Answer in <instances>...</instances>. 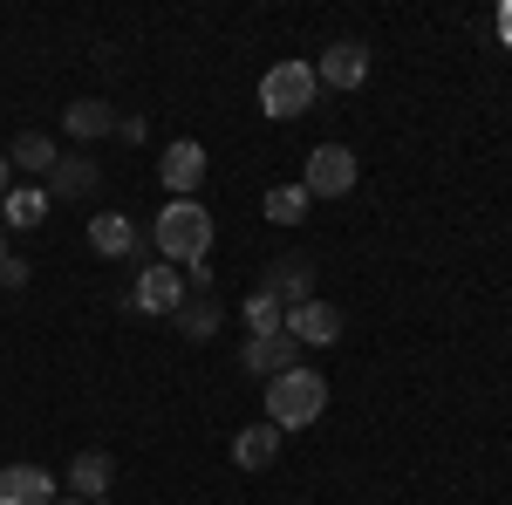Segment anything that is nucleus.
<instances>
[{
  "instance_id": "obj_1",
  "label": "nucleus",
  "mask_w": 512,
  "mask_h": 505,
  "mask_svg": "<svg viewBox=\"0 0 512 505\" xmlns=\"http://www.w3.org/2000/svg\"><path fill=\"white\" fill-rule=\"evenodd\" d=\"M212 233H219V219H212L198 198H164L158 226H151L158 260H185V267H198V260L212 253Z\"/></svg>"
},
{
  "instance_id": "obj_2",
  "label": "nucleus",
  "mask_w": 512,
  "mask_h": 505,
  "mask_svg": "<svg viewBox=\"0 0 512 505\" xmlns=\"http://www.w3.org/2000/svg\"><path fill=\"white\" fill-rule=\"evenodd\" d=\"M321 410H328V383L315 369H287L267 383V424L274 430H308Z\"/></svg>"
},
{
  "instance_id": "obj_3",
  "label": "nucleus",
  "mask_w": 512,
  "mask_h": 505,
  "mask_svg": "<svg viewBox=\"0 0 512 505\" xmlns=\"http://www.w3.org/2000/svg\"><path fill=\"white\" fill-rule=\"evenodd\" d=\"M315 62H274L267 76H260V110L280 123H294V117H308L315 110Z\"/></svg>"
},
{
  "instance_id": "obj_4",
  "label": "nucleus",
  "mask_w": 512,
  "mask_h": 505,
  "mask_svg": "<svg viewBox=\"0 0 512 505\" xmlns=\"http://www.w3.org/2000/svg\"><path fill=\"white\" fill-rule=\"evenodd\" d=\"M301 192L308 198L355 192V151L349 144H315V151H308V171H301Z\"/></svg>"
},
{
  "instance_id": "obj_5",
  "label": "nucleus",
  "mask_w": 512,
  "mask_h": 505,
  "mask_svg": "<svg viewBox=\"0 0 512 505\" xmlns=\"http://www.w3.org/2000/svg\"><path fill=\"white\" fill-rule=\"evenodd\" d=\"M301 349H335L342 342V308H328V301H301V308H287V321H280Z\"/></svg>"
},
{
  "instance_id": "obj_6",
  "label": "nucleus",
  "mask_w": 512,
  "mask_h": 505,
  "mask_svg": "<svg viewBox=\"0 0 512 505\" xmlns=\"http://www.w3.org/2000/svg\"><path fill=\"white\" fill-rule=\"evenodd\" d=\"M158 178L171 198H192L198 185H205V144H192V137H178V144H164L158 157Z\"/></svg>"
},
{
  "instance_id": "obj_7",
  "label": "nucleus",
  "mask_w": 512,
  "mask_h": 505,
  "mask_svg": "<svg viewBox=\"0 0 512 505\" xmlns=\"http://www.w3.org/2000/svg\"><path fill=\"white\" fill-rule=\"evenodd\" d=\"M130 308H137V314H178V308H185V280L164 267V260H158V267H144V273H137V287H130Z\"/></svg>"
},
{
  "instance_id": "obj_8",
  "label": "nucleus",
  "mask_w": 512,
  "mask_h": 505,
  "mask_svg": "<svg viewBox=\"0 0 512 505\" xmlns=\"http://www.w3.org/2000/svg\"><path fill=\"white\" fill-rule=\"evenodd\" d=\"M246 369L260 376V383H274L287 369H301V342L280 328V335H246Z\"/></svg>"
},
{
  "instance_id": "obj_9",
  "label": "nucleus",
  "mask_w": 512,
  "mask_h": 505,
  "mask_svg": "<svg viewBox=\"0 0 512 505\" xmlns=\"http://www.w3.org/2000/svg\"><path fill=\"white\" fill-rule=\"evenodd\" d=\"M315 82H328V89H362L369 82V48L362 41H328V55L315 62Z\"/></svg>"
},
{
  "instance_id": "obj_10",
  "label": "nucleus",
  "mask_w": 512,
  "mask_h": 505,
  "mask_svg": "<svg viewBox=\"0 0 512 505\" xmlns=\"http://www.w3.org/2000/svg\"><path fill=\"white\" fill-rule=\"evenodd\" d=\"M260 294H274L280 308H301V301H315V267H308L301 253H287V260H274V267H267Z\"/></svg>"
},
{
  "instance_id": "obj_11",
  "label": "nucleus",
  "mask_w": 512,
  "mask_h": 505,
  "mask_svg": "<svg viewBox=\"0 0 512 505\" xmlns=\"http://www.w3.org/2000/svg\"><path fill=\"white\" fill-rule=\"evenodd\" d=\"M0 505H55V478L41 465H0Z\"/></svg>"
},
{
  "instance_id": "obj_12",
  "label": "nucleus",
  "mask_w": 512,
  "mask_h": 505,
  "mask_svg": "<svg viewBox=\"0 0 512 505\" xmlns=\"http://www.w3.org/2000/svg\"><path fill=\"white\" fill-rule=\"evenodd\" d=\"M89 246H96L103 260H130V253H137V226H130L123 212H96V219H89Z\"/></svg>"
},
{
  "instance_id": "obj_13",
  "label": "nucleus",
  "mask_w": 512,
  "mask_h": 505,
  "mask_svg": "<svg viewBox=\"0 0 512 505\" xmlns=\"http://www.w3.org/2000/svg\"><path fill=\"white\" fill-rule=\"evenodd\" d=\"M110 451H82L76 465H69V492H82V505H103L110 499Z\"/></svg>"
},
{
  "instance_id": "obj_14",
  "label": "nucleus",
  "mask_w": 512,
  "mask_h": 505,
  "mask_svg": "<svg viewBox=\"0 0 512 505\" xmlns=\"http://www.w3.org/2000/svg\"><path fill=\"white\" fill-rule=\"evenodd\" d=\"M280 458V430L267 424V417H260V424H246L233 437V465H246V471H267Z\"/></svg>"
},
{
  "instance_id": "obj_15",
  "label": "nucleus",
  "mask_w": 512,
  "mask_h": 505,
  "mask_svg": "<svg viewBox=\"0 0 512 505\" xmlns=\"http://www.w3.org/2000/svg\"><path fill=\"white\" fill-rule=\"evenodd\" d=\"M62 130H69V137H103V130H117V110L96 103V96H82V103L62 110Z\"/></svg>"
},
{
  "instance_id": "obj_16",
  "label": "nucleus",
  "mask_w": 512,
  "mask_h": 505,
  "mask_svg": "<svg viewBox=\"0 0 512 505\" xmlns=\"http://www.w3.org/2000/svg\"><path fill=\"white\" fill-rule=\"evenodd\" d=\"M171 321H178V335H185V342H212V335H219V301H212V294H192Z\"/></svg>"
},
{
  "instance_id": "obj_17",
  "label": "nucleus",
  "mask_w": 512,
  "mask_h": 505,
  "mask_svg": "<svg viewBox=\"0 0 512 505\" xmlns=\"http://www.w3.org/2000/svg\"><path fill=\"white\" fill-rule=\"evenodd\" d=\"M48 178H55V198H82L89 185H96V164H89V157H55Z\"/></svg>"
},
{
  "instance_id": "obj_18",
  "label": "nucleus",
  "mask_w": 512,
  "mask_h": 505,
  "mask_svg": "<svg viewBox=\"0 0 512 505\" xmlns=\"http://www.w3.org/2000/svg\"><path fill=\"white\" fill-rule=\"evenodd\" d=\"M308 205H315V198L301 192V185H274V192H267V219H274V226H301Z\"/></svg>"
},
{
  "instance_id": "obj_19",
  "label": "nucleus",
  "mask_w": 512,
  "mask_h": 505,
  "mask_svg": "<svg viewBox=\"0 0 512 505\" xmlns=\"http://www.w3.org/2000/svg\"><path fill=\"white\" fill-rule=\"evenodd\" d=\"M7 164H21V171H55V144H48L41 130H28V137H14Z\"/></svg>"
},
{
  "instance_id": "obj_20",
  "label": "nucleus",
  "mask_w": 512,
  "mask_h": 505,
  "mask_svg": "<svg viewBox=\"0 0 512 505\" xmlns=\"http://www.w3.org/2000/svg\"><path fill=\"white\" fill-rule=\"evenodd\" d=\"M0 205H7L0 226H21V233H28V226H41V212H48V192H7Z\"/></svg>"
},
{
  "instance_id": "obj_21",
  "label": "nucleus",
  "mask_w": 512,
  "mask_h": 505,
  "mask_svg": "<svg viewBox=\"0 0 512 505\" xmlns=\"http://www.w3.org/2000/svg\"><path fill=\"white\" fill-rule=\"evenodd\" d=\"M280 321H287V308H280L274 294H253V301H246V328H253V335H280Z\"/></svg>"
},
{
  "instance_id": "obj_22",
  "label": "nucleus",
  "mask_w": 512,
  "mask_h": 505,
  "mask_svg": "<svg viewBox=\"0 0 512 505\" xmlns=\"http://www.w3.org/2000/svg\"><path fill=\"white\" fill-rule=\"evenodd\" d=\"M21 280H28V267H21V260H0V287H21Z\"/></svg>"
},
{
  "instance_id": "obj_23",
  "label": "nucleus",
  "mask_w": 512,
  "mask_h": 505,
  "mask_svg": "<svg viewBox=\"0 0 512 505\" xmlns=\"http://www.w3.org/2000/svg\"><path fill=\"white\" fill-rule=\"evenodd\" d=\"M14 192V164H7V151H0V198Z\"/></svg>"
},
{
  "instance_id": "obj_24",
  "label": "nucleus",
  "mask_w": 512,
  "mask_h": 505,
  "mask_svg": "<svg viewBox=\"0 0 512 505\" xmlns=\"http://www.w3.org/2000/svg\"><path fill=\"white\" fill-rule=\"evenodd\" d=\"M55 505H82V499H55Z\"/></svg>"
},
{
  "instance_id": "obj_25",
  "label": "nucleus",
  "mask_w": 512,
  "mask_h": 505,
  "mask_svg": "<svg viewBox=\"0 0 512 505\" xmlns=\"http://www.w3.org/2000/svg\"><path fill=\"white\" fill-rule=\"evenodd\" d=\"M0 260H7V253H0Z\"/></svg>"
}]
</instances>
